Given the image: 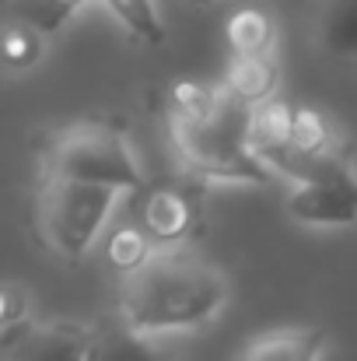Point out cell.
Listing matches in <instances>:
<instances>
[{"instance_id":"obj_1","label":"cell","mask_w":357,"mask_h":361,"mask_svg":"<svg viewBox=\"0 0 357 361\" xmlns=\"http://www.w3.org/2000/svg\"><path fill=\"white\" fill-rule=\"evenodd\" d=\"M228 302V277L207 256L165 245L151 249L133 270H126L119 316L137 334L196 330L211 323Z\"/></svg>"},{"instance_id":"obj_2","label":"cell","mask_w":357,"mask_h":361,"mask_svg":"<svg viewBox=\"0 0 357 361\" xmlns=\"http://www.w3.org/2000/svg\"><path fill=\"white\" fill-rule=\"evenodd\" d=\"M245 116L249 106L238 102L228 88L207 120H182L172 116V144L182 165L207 183H249L266 186L277 176L249 151L245 144Z\"/></svg>"},{"instance_id":"obj_3","label":"cell","mask_w":357,"mask_h":361,"mask_svg":"<svg viewBox=\"0 0 357 361\" xmlns=\"http://www.w3.org/2000/svg\"><path fill=\"white\" fill-rule=\"evenodd\" d=\"M46 176L56 179H81L113 186L119 193H140L144 172L126 133L106 120H81L56 130L42 154Z\"/></svg>"},{"instance_id":"obj_4","label":"cell","mask_w":357,"mask_h":361,"mask_svg":"<svg viewBox=\"0 0 357 361\" xmlns=\"http://www.w3.org/2000/svg\"><path fill=\"white\" fill-rule=\"evenodd\" d=\"M277 176L291 179L287 214L308 228L357 225V169L344 144L322 154H287Z\"/></svg>"},{"instance_id":"obj_5","label":"cell","mask_w":357,"mask_h":361,"mask_svg":"<svg viewBox=\"0 0 357 361\" xmlns=\"http://www.w3.org/2000/svg\"><path fill=\"white\" fill-rule=\"evenodd\" d=\"M119 190L81 183V179H56L46 176L39 190V232L53 252L63 259H81L102 235Z\"/></svg>"},{"instance_id":"obj_6","label":"cell","mask_w":357,"mask_h":361,"mask_svg":"<svg viewBox=\"0 0 357 361\" xmlns=\"http://www.w3.org/2000/svg\"><path fill=\"white\" fill-rule=\"evenodd\" d=\"M88 326L77 323H42L21 316L18 323L0 326L4 361H84Z\"/></svg>"},{"instance_id":"obj_7","label":"cell","mask_w":357,"mask_h":361,"mask_svg":"<svg viewBox=\"0 0 357 361\" xmlns=\"http://www.w3.org/2000/svg\"><path fill=\"white\" fill-rule=\"evenodd\" d=\"M245 144L249 151L273 172L277 161L287 154L291 147V106H284L277 95L273 99H263L256 106H249V116H245ZM277 176V172H273Z\"/></svg>"},{"instance_id":"obj_8","label":"cell","mask_w":357,"mask_h":361,"mask_svg":"<svg viewBox=\"0 0 357 361\" xmlns=\"http://www.w3.org/2000/svg\"><path fill=\"white\" fill-rule=\"evenodd\" d=\"M326 351L322 326H280L256 337L238 361H319Z\"/></svg>"},{"instance_id":"obj_9","label":"cell","mask_w":357,"mask_h":361,"mask_svg":"<svg viewBox=\"0 0 357 361\" xmlns=\"http://www.w3.org/2000/svg\"><path fill=\"white\" fill-rule=\"evenodd\" d=\"M84 361H165V358L154 351L147 334H137L133 326H126L123 316H113V319H102V323L88 326Z\"/></svg>"},{"instance_id":"obj_10","label":"cell","mask_w":357,"mask_h":361,"mask_svg":"<svg viewBox=\"0 0 357 361\" xmlns=\"http://www.w3.org/2000/svg\"><path fill=\"white\" fill-rule=\"evenodd\" d=\"M193 218H196V211H193L189 193H182L175 186H161V190L147 193V200H144V225L165 245L186 239L193 232Z\"/></svg>"},{"instance_id":"obj_11","label":"cell","mask_w":357,"mask_h":361,"mask_svg":"<svg viewBox=\"0 0 357 361\" xmlns=\"http://www.w3.org/2000/svg\"><path fill=\"white\" fill-rule=\"evenodd\" d=\"M315 42L326 56L357 60V0H319Z\"/></svg>"},{"instance_id":"obj_12","label":"cell","mask_w":357,"mask_h":361,"mask_svg":"<svg viewBox=\"0 0 357 361\" xmlns=\"http://www.w3.org/2000/svg\"><path fill=\"white\" fill-rule=\"evenodd\" d=\"M277 85H280V71H277L270 53H235L232 56L225 88L235 95L238 102L256 106L263 99H273Z\"/></svg>"},{"instance_id":"obj_13","label":"cell","mask_w":357,"mask_h":361,"mask_svg":"<svg viewBox=\"0 0 357 361\" xmlns=\"http://www.w3.org/2000/svg\"><path fill=\"white\" fill-rule=\"evenodd\" d=\"M88 0H11L7 4V14H11V21H21V25L35 28L46 39V35L63 32L70 25V18Z\"/></svg>"},{"instance_id":"obj_14","label":"cell","mask_w":357,"mask_h":361,"mask_svg":"<svg viewBox=\"0 0 357 361\" xmlns=\"http://www.w3.org/2000/svg\"><path fill=\"white\" fill-rule=\"evenodd\" d=\"M340 140H337V133H333V126L326 123V116L319 113V109H308V106H301V109H291V147H287V154H322V151H330V147H337ZM284 154V158H287ZM280 158V161H284ZM280 161H277V169H280ZM273 169V172H277Z\"/></svg>"},{"instance_id":"obj_15","label":"cell","mask_w":357,"mask_h":361,"mask_svg":"<svg viewBox=\"0 0 357 361\" xmlns=\"http://www.w3.org/2000/svg\"><path fill=\"white\" fill-rule=\"evenodd\" d=\"M106 7L113 11L119 25L144 46H161L165 42V21L158 14L154 0H106Z\"/></svg>"},{"instance_id":"obj_16","label":"cell","mask_w":357,"mask_h":361,"mask_svg":"<svg viewBox=\"0 0 357 361\" xmlns=\"http://www.w3.org/2000/svg\"><path fill=\"white\" fill-rule=\"evenodd\" d=\"M225 39L232 53H270L273 46V21L259 7H242L228 18Z\"/></svg>"},{"instance_id":"obj_17","label":"cell","mask_w":357,"mask_h":361,"mask_svg":"<svg viewBox=\"0 0 357 361\" xmlns=\"http://www.w3.org/2000/svg\"><path fill=\"white\" fill-rule=\"evenodd\" d=\"M42 53V35L21 21H11L0 35V60L11 67V71H28Z\"/></svg>"},{"instance_id":"obj_18","label":"cell","mask_w":357,"mask_h":361,"mask_svg":"<svg viewBox=\"0 0 357 361\" xmlns=\"http://www.w3.org/2000/svg\"><path fill=\"white\" fill-rule=\"evenodd\" d=\"M221 92L207 88V85H196V81H175L172 92H168V102H172V116H182V120H207L218 106Z\"/></svg>"},{"instance_id":"obj_19","label":"cell","mask_w":357,"mask_h":361,"mask_svg":"<svg viewBox=\"0 0 357 361\" xmlns=\"http://www.w3.org/2000/svg\"><path fill=\"white\" fill-rule=\"evenodd\" d=\"M147 252H151V249H147V239H144L140 232H133V228H123V232H116V235L109 239V259L116 263L119 270H133Z\"/></svg>"},{"instance_id":"obj_20","label":"cell","mask_w":357,"mask_h":361,"mask_svg":"<svg viewBox=\"0 0 357 361\" xmlns=\"http://www.w3.org/2000/svg\"><path fill=\"white\" fill-rule=\"evenodd\" d=\"M21 316H28L25 291H18V288H11V284H0V326L18 323Z\"/></svg>"}]
</instances>
